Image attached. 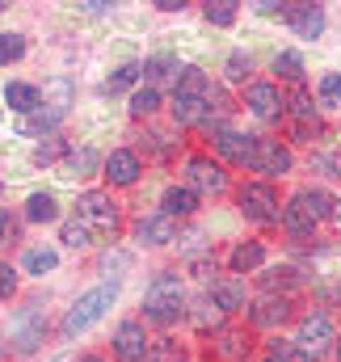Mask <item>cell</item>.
<instances>
[{
  "label": "cell",
  "mask_w": 341,
  "mask_h": 362,
  "mask_svg": "<svg viewBox=\"0 0 341 362\" xmlns=\"http://www.w3.org/2000/svg\"><path fill=\"white\" fill-rule=\"evenodd\" d=\"M114 299H118V286L114 282H101V286H93V291H85L68 312H64V320H59V333L64 337H81L85 329H93L110 308H114Z\"/></svg>",
  "instance_id": "obj_1"
},
{
  "label": "cell",
  "mask_w": 341,
  "mask_h": 362,
  "mask_svg": "<svg viewBox=\"0 0 341 362\" xmlns=\"http://www.w3.org/2000/svg\"><path fill=\"white\" fill-rule=\"evenodd\" d=\"M144 316H148L152 325H173V320L181 316V278L173 270L152 278V286H148V295H144Z\"/></svg>",
  "instance_id": "obj_2"
},
{
  "label": "cell",
  "mask_w": 341,
  "mask_h": 362,
  "mask_svg": "<svg viewBox=\"0 0 341 362\" xmlns=\"http://www.w3.org/2000/svg\"><path fill=\"white\" fill-rule=\"evenodd\" d=\"M236 206L245 211V219L253 223H278L282 219V202H278V189L270 181H249L236 189Z\"/></svg>",
  "instance_id": "obj_3"
},
{
  "label": "cell",
  "mask_w": 341,
  "mask_h": 362,
  "mask_svg": "<svg viewBox=\"0 0 341 362\" xmlns=\"http://www.w3.org/2000/svg\"><path fill=\"white\" fill-rule=\"evenodd\" d=\"M76 219L88 232H118V202L101 189H88L76 198Z\"/></svg>",
  "instance_id": "obj_4"
},
{
  "label": "cell",
  "mask_w": 341,
  "mask_h": 362,
  "mask_svg": "<svg viewBox=\"0 0 341 362\" xmlns=\"http://www.w3.org/2000/svg\"><path fill=\"white\" fill-rule=\"evenodd\" d=\"M337 337H333V320L325 316V312H312V316H304L299 320V329H295V346L304 350V358H320L329 346H333Z\"/></svg>",
  "instance_id": "obj_5"
},
{
  "label": "cell",
  "mask_w": 341,
  "mask_h": 362,
  "mask_svg": "<svg viewBox=\"0 0 341 362\" xmlns=\"http://www.w3.org/2000/svg\"><path fill=\"white\" fill-rule=\"evenodd\" d=\"M13 350L17 354H34L38 350V341H42V333H47V316L38 312V308H21L17 316H13Z\"/></svg>",
  "instance_id": "obj_6"
},
{
  "label": "cell",
  "mask_w": 341,
  "mask_h": 362,
  "mask_svg": "<svg viewBox=\"0 0 341 362\" xmlns=\"http://www.w3.org/2000/svg\"><path fill=\"white\" fill-rule=\"evenodd\" d=\"M114 354H118V362H148L152 358V341H148V333H144L139 320H122V325H118V333H114Z\"/></svg>",
  "instance_id": "obj_7"
},
{
  "label": "cell",
  "mask_w": 341,
  "mask_h": 362,
  "mask_svg": "<svg viewBox=\"0 0 341 362\" xmlns=\"http://www.w3.org/2000/svg\"><path fill=\"white\" fill-rule=\"evenodd\" d=\"M185 181H190V189H202V194H224L228 189L224 165H215L207 156H190L185 160Z\"/></svg>",
  "instance_id": "obj_8"
},
{
  "label": "cell",
  "mask_w": 341,
  "mask_h": 362,
  "mask_svg": "<svg viewBox=\"0 0 341 362\" xmlns=\"http://www.w3.org/2000/svg\"><path fill=\"white\" fill-rule=\"evenodd\" d=\"M245 105L253 110L261 122H278L287 101H282L278 85H270V81H257V85H249V93H245Z\"/></svg>",
  "instance_id": "obj_9"
},
{
  "label": "cell",
  "mask_w": 341,
  "mask_h": 362,
  "mask_svg": "<svg viewBox=\"0 0 341 362\" xmlns=\"http://www.w3.org/2000/svg\"><path fill=\"white\" fill-rule=\"evenodd\" d=\"M215 148L228 165H253V148H257V135H245V131H215Z\"/></svg>",
  "instance_id": "obj_10"
},
{
  "label": "cell",
  "mask_w": 341,
  "mask_h": 362,
  "mask_svg": "<svg viewBox=\"0 0 341 362\" xmlns=\"http://www.w3.org/2000/svg\"><path fill=\"white\" fill-rule=\"evenodd\" d=\"M253 169L257 173H265V177H282V173H291V152H287L278 139H261V135H257Z\"/></svg>",
  "instance_id": "obj_11"
},
{
  "label": "cell",
  "mask_w": 341,
  "mask_h": 362,
  "mask_svg": "<svg viewBox=\"0 0 341 362\" xmlns=\"http://www.w3.org/2000/svg\"><path fill=\"white\" fill-rule=\"evenodd\" d=\"M169 110H173V122H181V127H194V122H207V114H211V97L173 93Z\"/></svg>",
  "instance_id": "obj_12"
},
{
  "label": "cell",
  "mask_w": 341,
  "mask_h": 362,
  "mask_svg": "<svg viewBox=\"0 0 341 362\" xmlns=\"http://www.w3.org/2000/svg\"><path fill=\"white\" fill-rule=\"evenodd\" d=\"M101 169H105V177L114 181V185H135V181H139V173H144V169H139V156H135V152H127V148L110 152Z\"/></svg>",
  "instance_id": "obj_13"
},
{
  "label": "cell",
  "mask_w": 341,
  "mask_h": 362,
  "mask_svg": "<svg viewBox=\"0 0 341 362\" xmlns=\"http://www.w3.org/2000/svg\"><path fill=\"white\" fill-rule=\"evenodd\" d=\"M139 240L144 245H169V240H177V219L173 215H165V211H156V215H148V219H139Z\"/></svg>",
  "instance_id": "obj_14"
},
{
  "label": "cell",
  "mask_w": 341,
  "mask_h": 362,
  "mask_svg": "<svg viewBox=\"0 0 341 362\" xmlns=\"http://www.w3.org/2000/svg\"><path fill=\"white\" fill-rule=\"evenodd\" d=\"M282 223H287V232H291V236H308L320 219L312 215V206L304 202V194H295V198L282 206Z\"/></svg>",
  "instance_id": "obj_15"
},
{
  "label": "cell",
  "mask_w": 341,
  "mask_h": 362,
  "mask_svg": "<svg viewBox=\"0 0 341 362\" xmlns=\"http://www.w3.org/2000/svg\"><path fill=\"white\" fill-rule=\"evenodd\" d=\"M249 316H253V325H261V329H278V325L291 320V299H287V295H278V299H261Z\"/></svg>",
  "instance_id": "obj_16"
},
{
  "label": "cell",
  "mask_w": 341,
  "mask_h": 362,
  "mask_svg": "<svg viewBox=\"0 0 341 362\" xmlns=\"http://www.w3.org/2000/svg\"><path fill=\"white\" fill-rule=\"evenodd\" d=\"M287 21H291V30H295L299 38H320V30H325V13H320L316 4L291 8V13H287Z\"/></svg>",
  "instance_id": "obj_17"
},
{
  "label": "cell",
  "mask_w": 341,
  "mask_h": 362,
  "mask_svg": "<svg viewBox=\"0 0 341 362\" xmlns=\"http://www.w3.org/2000/svg\"><path fill=\"white\" fill-rule=\"evenodd\" d=\"M211 299H215L224 312H241V308H245V282H241V278H215V282H211Z\"/></svg>",
  "instance_id": "obj_18"
},
{
  "label": "cell",
  "mask_w": 341,
  "mask_h": 362,
  "mask_svg": "<svg viewBox=\"0 0 341 362\" xmlns=\"http://www.w3.org/2000/svg\"><path fill=\"white\" fill-rule=\"evenodd\" d=\"M228 266H232V274H253L265 266V249L257 245V240H241L232 253H228Z\"/></svg>",
  "instance_id": "obj_19"
},
{
  "label": "cell",
  "mask_w": 341,
  "mask_h": 362,
  "mask_svg": "<svg viewBox=\"0 0 341 362\" xmlns=\"http://www.w3.org/2000/svg\"><path fill=\"white\" fill-rule=\"evenodd\" d=\"M161 211L173 215V219L194 215V211H198V194H194L190 185H169V189H165V198H161Z\"/></svg>",
  "instance_id": "obj_20"
},
{
  "label": "cell",
  "mask_w": 341,
  "mask_h": 362,
  "mask_svg": "<svg viewBox=\"0 0 341 362\" xmlns=\"http://www.w3.org/2000/svg\"><path fill=\"white\" fill-rule=\"evenodd\" d=\"M4 101H8V110H17V114H34L42 97H38V89H34V85L13 81V85H4Z\"/></svg>",
  "instance_id": "obj_21"
},
{
  "label": "cell",
  "mask_w": 341,
  "mask_h": 362,
  "mask_svg": "<svg viewBox=\"0 0 341 362\" xmlns=\"http://www.w3.org/2000/svg\"><path fill=\"white\" fill-rule=\"evenodd\" d=\"M299 194H304V202L312 206L316 219H341V198L325 194V189H299Z\"/></svg>",
  "instance_id": "obj_22"
},
{
  "label": "cell",
  "mask_w": 341,
  "mask_h": 362,
  "mask_svg": "<svg viewBox=\"0 0 341 362\" xmlns=\"http://www.w3.org/2000/svg\"><path fill=\"white\" fill-rule=\"evenodd\" d=\"M190 325H194V329H202V333H207V329H219V325H224V308L207 295V299H198V303H194Z\"/></svg>",
  "instance_id": "obj_23"
},
{
  "label": "cell",
  "mask_w": 341,
  "mask_h": 362,
  "mask_svg": "<svg viewBox=\"0 0 341 362\" xmlns=\"http://www.w3.org/2000/svg\"><path fill=\"white\" fill-rule=\"evenodd\" d=\"M97 165H105L93 148H81V152H72V156H64V177H93V169Z\"/></svg>",
  "instance_id": "obj_24"
},
{
  "label": "cell",
  "mask_w": 341,
  "mask_h": 362,
  "mask_svg": "<svg viewBox=\"0 0 341 362\" xmlns=\"http://www.w3.org/2000/svg\"><path fill=\"white\" fill-rule=\"evenodd\" d=\"M215 354L228 362H241L249 354V341L241 337V333H232V329H219V341H215Z\"/></svg>",
  "instance_id": "obj_25"
},
{
  "label": "cell",
  "mask_w": 341,
  "mask_h": 362,
  "mask_svg": "<svg viewBox=\"0 0 341 362\" xmlns=\"http://www.w3.org/2000/svg\"><path fill=\"white\" fill-rule=\"evenodd\" d=\"M55 215H59V206H55L51 194H30V202H25V219L30 223H51Z\"/></svg>",
  "instance_id": "obj_26"
},
{
  "label": "cell",
  "mask_w": 341,
  "mask_h": 362,
  "mask_svg": "<svg viewBox=\"0 0 341 362\" xmlns=\"http://www.w3.org/2000/svg\"><path fill=\"white\" fill-rule=\"evenodd\" d=\"M55 262H59V257H55V249H25V257H21V270H25V274H38V278H42V274L55 270Z\"/></svg>",
  "instance_id": "obj_27"
},
{
  "label": "cell",
  "mask_w": 341,
  "mask_h": 362,
  "mask_svg": "<svg viewBox=\"0 0 341 362\" xmlns=\"http://www.w3.org/2000/svg\"><path fill=\"white\" fill-rule=\"evenodd\" d=\"M274 72H278L282 81L299 85V81H304V59H299L295 51H282V55H274Z\"/></svg>",
  "instance_id": "obj_28"
},
{
  "label": "cell",
  "mask_w": 341,
  "mask_h": 362,
  "mask_svg": "<svg viewBox=\"0 0 341 362\" xmlns=\"http://www.w3.org/2000/svg\"><path fill=\"white\" fill-rule=\"evenodd\" d=\"M144 76H148V81H165V76L177 81L181 72H177V59H173V55H152V59L144 64Z\"/></svg>",
  "instance_id": "obj_29"
},
{
  "label": "cell",
  "mask_w": 341,
  "mask_h": 362,
  "mask_svg": "<svg viewBox=\"0 0 341 362\" xmlns=\"http://www.w3.org/2000/svg\"><path fill=\"white\" fill-rule=\"evenodd\" d=\"M177 93L207 97V72H202V68H181V76H177Z\"/></svg>",
  "instance_id": "obj_30"
},
{
  "label": "cell",
  "mask_w": 341,
  "mask_h": 362,
  "mask_svg": "<svg viewBox=\"0 0 341 362\" xmlns=\"http://www.w3.org/2000/svg\"><path fill=\"white\" fill-rule=\"evenodd\" d=\"M139 76H144V68H139V64H122V68H118V72H114V76L105 81V93H122V89H131V85H135Z\"/></svg>",
  "instance_id": "obj_31"
},
{
  "label": "cell",
  "mask_w": 341,
  "mask_h": 362,
  "mask_svg": "<svg viewBox=\"0 0 341 362\" xmlns=\"http://www.w3.org/2000/svg\"><path fill=\"white\" fill-rule=\"evenodd\" d=\"M156 110H161V93L152 89V85L131 97V114H135V118H148V114H156Z\"/></svg>",
  "instance_id": "obj_32"
},
{
  "label": "cell",
  "mask_w": 341,
  "mask_h": 362,
  "mask_svg": "<svg viewBox=\"0 0 341 362\" xmlns=\"http://www.w3.org/2000/svg\"><path fill=\"white\" fill-rule=\"evenodd\" d=\"M25 55V38L21 34H0V64H13V59H21Z\"/></svg>",
  "instance_id": "obj_33"
},
{
  "label": "cell",
  "mask_w": 341,
  "mask_h": 362,
  "mask_svg": "<svg viewBox=\"0 0 341 362\" xmlns=\"http://www.w3.org/2000/svg\"><path fill=\"white\" fill-rule=\"evenodd\" d=\"M261 286L265 291H291V286H299V274L295 270H270L261 278Z\"/></svg>",
  "instance_id": "obj_34"
},
{
  "label": "cell",
  "mask_w": 341,
  "mask_h": 362,
  "mask_svg": "<svg viewBox=\"0 0 341 362\" xmlns=\"http://www.w3.org/2000/svg\"><path fill=\"white\" fill-rule=\"evenodd\" d=\"M320 101L325 105H341V72H325L320 76Z\"/></svg>",
  "instance_id": "obj_35"
},
{
  "label": "cell",
  "mask_w": 341,
  "mask_h": 362,
  "mask_svg": "<svg viewBox=\"0 0 341 362\" xmlns=\"http://www.w3.org/2000/svg\"><path fill=\"white\" fill-rule=\"evenodd\" d=\"M270 358H278V362H308V358H304V350H299L295 341H278V337L270 341Z\"/></svg>",
  "instance_id": "obj_36"
},
{
  "label": "cell",
  "mask_w": 341,
  "mask_h": 362,
  "mask_svg": "<svg viewBox=\"0 0 341 362\" xmlns=\"http://www.w3.org/2000/svg\"><path fill=\"white\" fill-rule=\"evenodd\" d=\"M64 245H68V249H88V228L81 223V219L64 223Z\"/></svg>",
  "instance_id": "obj_37"
},
{
  "label": "cell",
  "mask_w": 341,
  "mask_h": 362,
  "mask_svg": "<svg viewBox=\"0 0 341 362\" xmlns=\"http://www.w3.org/2000/svg\"><path fill=\"white\" fill-rule=\"evenodd\" d=\"M207 21H211V25H232V21H236V4H232V0L207 4Z\"/></svg>",
  "instance_id": "obj_38"
},
{
  "label": "cell",
  "mask_w": 341,
  "mask_h": 362,
  "mask_svg": "<svg viewBox=\"0 0 341 362\" xmlns=\"http://www.w3.org/2000/svg\"><path fill=\"white\" fill-rule=\"evenodd\" d=\"M245 76H249V55L232 51L228 55V81H245Z\"/></svg>",
  "instance_id": "obj_39"
},
{
  "label": "cell",
  "mask_w": 341,
  "mask_h": 362,
  "mask_svg": "<svg viewBox=\"0 0 341 362\" xmlns=\"http://www.w3.org/2000/svg\"><path fill=\"white\" fill-rule=\"evenodd\" d=\"M13 291H17V270L0 262V299H13Z\"/></svg>",
  "instance_id": "obj_40"
},
{
  "label": "cell",
  "mask_w": 341,
  "mask_h": 362,
  "mask_svg": "<svg viewBox=\"0 0 341 362\" xmlns=\"http://www.w3.org/2000/svg\"><path fill=\"white\" fill-rule=\"evenodd\" d=\"M59 156H64V144H55V139H51V144H42V148L34 152V160H38V165H51V160H59Z\"/></svg>",
  "instance_id": "obj_41"
},
{
  "label": "cell",
  "mask_w": 341,
  "mask_h": 362,
  "mask_svg": "<svg viewBox=\"0 0 341 362\" xmlns=\"http://www.w3.org/2000/svg\"><path fill=\"white\" fill-rule=\"evenodd\" d=\"M291 105H295V114H299V118H304V122H308V118H316V105H312V101H308V93H299V97H295V101H291Z\"/></svg>",
  "instance_id": "obj_42"
},
{
  "label": "cell",
  "mask_w": 341,
  "mask_h": 362,
  "mask_svg": "<svg viewBox=\"0 0 341 362\" xmlns=\"http://www.w3.org/2000/svg\"><path fill=\"white\" fill-rule=\"evenodd\" d=\"M8 232H13V219H8V215L0 211V240H8Z\"/></svg>",
  "instance_id": "obj_43"
},
{
  "label": "cell",
  "mask_w": 341,
  "mask_h": 362,
  "mask_svg": "<svg viewBox=\"0 0 341 362\" xmlns=\"http://www.w3.org/2000/svg\"><path fill=\"white\" fill-rule=\"evenodd\" d=\"M81 362H105V358H97V354H88V358H81Z\"/></svg>",
  "instance_id": "obj_44"
},
{
  "label": "cell",
  "mask_w": 341,
  "mask_h": 362,
  "mask_svg": "<svg viewBox=\"0 0 341 362\" xmlns=\"http://www.w3.org/2000/svg\"><path fill=\"white\" fill-rule=\"evenodd\" d=\"M333 346H337V362H341V333H337V341H333Z\"/></svg>",
  "instance_id": "obj_45"
},
{
  "label": "cell",
  "mask_w": 341,
  "mask_h": 362,
  "mask_svg": "<svg viewBox=\"0 0 341 362\" xmlns=\"http://www.w3.org/2000/svg\"><path fill=\"white\" fill-rule=\"evenodd\" d=\"M265 362H278V358H265Z\"/></svg>",
  "instance_id": "obj_46"
},
{
  "label": "cell",
  "mask_w": 341,
  "mask_h": 362,
  "mask_svg": "<svg viewBox=\"0 0 341 362\" xmlns=\"http://www.w3.org/2000/svg\"><path fill=\"white\" fill-rule=\"evenodd\" d=\"M0 189H4V181H0Z\"/></svg>",
  "instance_id": "obj_47"
}]
</instances>
